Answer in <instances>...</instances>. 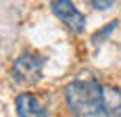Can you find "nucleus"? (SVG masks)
Here are the masks:
<instances>
[{
    "mask_svg": "<svg viewBox=\"0 0 121 117\" xmlns=\"http://www.w3.org/2000/svg\"><path fill=\"white\" fill-rule=\"evenodd\" d=\"M42 69H44V58L40 54H31L25 52L15 61L13 65V77L19 84H34L42 77Z\"/></svg>",
    "mask_w": 121,
    "mask_h": 117,
    "instance_id": "nucleus-2",
    "label": "nucleus"
},
{
    "mask_svg": "<svg viewBox=\"0 0 121 117\" xmlns=\"http://www.w3.org/2000/svg\"><path fill=\"white\" fill-rule=\"evenodd\" d=\"M15 107H17L19 117H46L44 105L38 100L34 94H29V92L19 94L17 100H15Z\"/></svg>",
    "mask_w": 121,
    "mask_h": 117,
    "instance_id": "nucleus-5",
    "label": "nucleus"
},
{
    "mask_svg": "<svg viewBox=\"0 0 121 117\" xmlns=\"http://www.w3.org/2000/svg\"><path fill=\"white\" fill-rule=\"evenodd\" d=\"M65 100L75 117H104L96 80H75L65 88Z\"/></svg>",
    "mask_w": 121,
    "mask_h": 117,
    "instance_id": "nucleus-1",
    "label": "nucleus"
},
{
    "mask_svg": "<svg viewBox=\"0 0 121 117\" xmlns=\"http://www.w3.org/2000/svg\"><path fill=\"white\" fill-rule=\"evenodd\" d=\"M100 105L104 117H121V90L115 86H100Z\"/></svg>",
    "mask_w": 121,
    "mask_h": 117,
    "instance_id": "nucleus-4",
    "label": "nucleus"
},
{
    "mask_svg": "<svg viewBox=\"0 0 121 117\" xmlns=\"http://www.w3.org/2000/svg\"><path fill=\"white\" fill-rule=\"evenodd\" d=\"M92 6H96L100 11H104V9H111L113 6V2H92Z\"/></svg>",
    "mask_w": 121,
    "mask_h": 117,
    "instance_id": "nucleus-6",
    "label": "nucleus"
},
{
    "mask_svg": "<svg viewBox=\"0 0 121 117\" xmlns=\"http://www.w3.org/2000/svg\"><path fill=\"white\" fill-rule=\"evenodd\" d=\"M52 11L73 32H82L86 27V17L73 6L69 0H56V2H52Z\"/></svg>",
    "mask_w": 121,
    "mask_h": 117,
    "instance_id": "nucleus-3",
    "label": "nucleus"
}]
</instances>
